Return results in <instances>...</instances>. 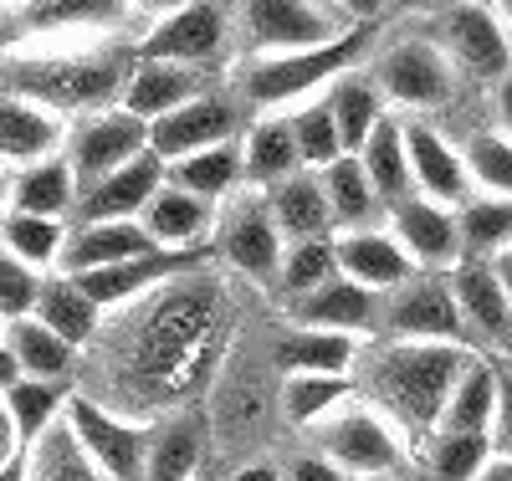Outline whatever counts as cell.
Wrapping results in <instances>:
<instances>
[{"label":"cell","mask_w":512,"mask_h":481,"mask_svg":"<svg viewBox=\"0 0 512 481\" xmlns=\"http://www.w3.org/2000/svg\"><path fill=\"white\" fill-rule=\"evenodd\" d=\"M200 98L195 67H169V62H139L123 82V113H134L139 123H154L164 113H175L180 103Z\"/></svg>","instance_id":"cell-25"},{"label":"cell","mask_w":512,"mask_h":481,"mask_svg":"<svg viewBox=\"0 0 512 481\" xmlns=\"http://www.w3.org/2000/svg\"><path fill=\"white\" fill-rule=\"evenodd\" d=\"M236 139V103L221 93H200L190 103H180L175 113H164L149 123V154L169 164H180L200 149H216Z\"/></svg>","instance_id":"cell-8"},{"label":"cell","mask_w":512,"mask_h":481,"mask_svg":"<svg viewBox=\"0 0 512 481\" xmlns=\"http://www.w3.org/2000/svg\"><path fill=\"white\" fill-rule=\"evenodd\" d=\"M338 251V272H344L349 282L369 287V292H395L415 277V261L400 251V241L390 231H344L333 241Z\"/></svg>","instance_id":"cell-20"},{"label":"cell","mask_w":512,"mask_h":481,"mask_svg":"<svg viewBox=\"0 0 512 481\" xmlns=\"http://www.w3.org/2000/svg\"><path fill=\"white\" fill-rule=\"evenodd\" d=\"M128 16V0H11L0 16V41L57 36V31H103Z\"/></svg>","instance_id":"cell-15"},{"label":"cell","mask_w":512,"mask_h":481,"mask_svg":"<svg viewBox=\"0 0 512 481\" xmlns=\"http://www.w3.org/2000/svg\"><path fill=\"white\" fill-rule=\"evenodd\" d=\"M390 236L400 241V251L415 261V267H431V272H451L461 261V231H456V215L451 205H436L425 195H400L390 205Z\"/></svg>","instance_id":"cell-14"},{"label":"cell","mask_w":512,"mask_h":481,"mask_svg":"<svg viewBox=\"0 0 512 481\" xmlns=\"http://www.w3.org/2000/svg\"><path fill=\"white\" fill-rule=\"evenodd\" d=\"M359 164L369 174V185L379 195V205H395L400 195H410V159H405V128L395 118H379V128L364 139Z\"/></svg>","instance_id":"cell-36"},{"label":"cell","mask_w":512,"mask_h":481,"mask_svg":"<svg viewBox=\"0 0 512 481\" xmlns=\"http://www.w3.org/2000/svg\"><path fill=\"white\" fill-rule=\"evenodd\" d=\"M221 246H226V261H231L236 272H246V277H256V282H277L287 236L277 231V221H272V210H267V205L246 200V205L231 210Z\"/></svg>","instance_id":"cell-21"},{"label":"cell","mask_w":512,"mask_h":481,"mask_svg":"<svg viewBox=\"0 0 512 481\" xmlns=\"http://www.w3.org/2000/svg\"><path fill=\"white\" fill-rule=\"evenodd\" d=\"M98 302L82 292L72 277H52V282H41V297H36V323H47L57 338H67L72 348L77 343H93V333H98Z\"/></svg>","instance_id":"cell-33"},{"label":"cell","mask_w":512,"mask_h":481,"mask_svg":"<svg viewBox=\"0 0 512 481\" xmlns=\"http://www.w3.org/2000/svg\"><path fill=\"white\" fill-rule=\"evenodd\" d=\"M241 164H246V180L251 185H282L292 180L297 169H303V159H297V139H292V123L287 118H267L256 123L246 144H241Z\"/></svg>","instance_id":"cell-35"},{"label":"cell","mask_w":512,"mask_h":481,"mask_svg":"<svg viewBox=\"0 0 512 481\" xmlns=\"http://www.w3.org/2000/svg\"><path fill=\"white\" fill-rule=\"evenodd\" d=\"M0 246H6L16 261H26L31 272H41V267H52V261L62 256L67 226L52 221V215H21V210H11L6 221H0Z\"/></svg>","instance_id":"cell-40"},{"label":"cell","mask_w":512,"mask_h":481,"mask_svg":"<svg viewBox=\"0 0 512 481\" xmlns=\"http://www.w3.org/2000/svg\"><path fill=\"white\" fill-rule=\"evenodd\" d=\"M62 149V118L16 93H0V164H36Z\"/></svg>","instance_id":"cell-24"},{"label":"cell","mask_w":512,"mask_h":481,"mask_svg":"<svg viewBox=\"0 0 512 481\" xmlns=\"http://www.w3.org/2000/svg\"><path fill=\"white\" fill-rule=\"evenodd\" d=\"M384 328L395 333V343H456L466 323L456 313V297L446 282L410 277L384 302Z\"/></svg>","instance_id":"cell-13"},{"label":"cell","mask_w":512,"mask_h":481,"mask_svg":"<svg viewBox=\"0 0 512 481\" xmlns=\"http://www.w3.org/2000/svg\"><path fill=\"white\" fill-rule=\"evenodd\" d=\"M441 41H446L451 67L477 82H502L512 72V41L502 21L487 6H477V0H461V6L441 16Z\"/></svg>","instance_id":"cell-9"},{"label":"cell","mask_w":512,"mask_h":481,"mask_svg":"<svg viewBox=\"0 0 512 481\" xmlns=\"http://www.w3.org/2000/svg\"><path fill=\"white\" fill-rule=\"evenodd\" d=\"M328 6H333L338 16H349V21H359V26H364V21H374L384 6H390V0H328Z\"/></svg>","instance_id":"cell-50"},{"label":"cell","mask_w":512,"mask_h":481,"mask_svg":"<svg viewBox=\"0 0 512 481\" xmlns=\"http://www.w3.org/2000/svg\"><path fill=\"white\" fill-rule=\"evenodd\" d=\"M231 481H287L282 471H272V466H241Z\"/></svg>","instance_id":"cell-57"},{"label":"cell","mask_w":512,"mask_h":481,"mask_svg":"<svg viewBox=\"0 0 512 481\" xmlns=\"http://www.w3.org/2000/svg\"><path fill=\"white\" fill-rule=\"evenodd\" d=\"M374 87L390 103H400V108H441L456 93V67H451V57L441 47L410 36V41H400V47H390L379 57Z\"/></svg>","instance_id":"cell-6"},{"label":"cell","mask_w":512,"mask_h":481,"mask_svg":"<svg viewBox=\"0 0 512 481\" xmlns=\"http://www.w3.org/2000/svg\"><path fill=\"white\" fill-rule=\"evenodd\" d=\"M477 354L466 343H390L369 364L364 384L379 395V405L390 410L410 430H436L441 410L451 400L456 379L466 374Z\"/></svg>","instance_id":"cell-1"},{"label":"cell","mask_w":512,"mask_h":481,"mask_svg":"<svg viewBox=\"0 0 512 481\" xmlns=\"http://www.w3.org/2000/svg\"><path fill=\"white\" fill-rule=\"evenodd\" d=\"M0 405H6V415H11V430H16V441L21 446H36L41 435H47L57 420H62V410H67V384L62 379H16L6 395H0Z\"/></svg>","instance_id":"cell-30"},{"label":"cell","mask_w":512,"mask_h":481,"mask_svg":"<svg viewBox=\"0 0 512 481\" xmlns=\"http://www.w3.org/2000/svg\"><path fill=\"white\" fill-rule=\"evenodd\" d=\"M241 31L256 52H308L338 41V11L318 6V0H241Z\"/></svg>","instance_id":"cell-5"},{"label":"cell","mask_w":512,"mask_h":481,"mask_svg":"<svg viewBox=\"0 0 512 481\" xmlns=\"http://www.w3.org/2000/svg\"><path fill=\"white\" fill-rule=\"evenodd\" d=\"M67 430L77 435V446L93 456V466L108 481H144L149 466V430L154 425H134V420H118L113 410H103L88 395H67L62 410Z\"/></svg>","instance_id":"cell-4"},{"label":"cell","mask_w":512,"mask_h":481,"mask_svg":"<svg viewBox=\"0 0 512 481\" xmlns=\"http://www.w3.org/2000/svg\"><path fill=\"white\" fill-rule=\"evenodd\" d=\"M134 11H149V16H169V11H180V6H190V0H128Z\"/></svg>","instance_id":"cell-54"},{"label":"cell","mask_w":512,"mask_h":481,"mask_svg":"<svg viewBox=\"0 0 512 481\" xmlns=\"http://www.w3.org/2000/svg\"><path fill=\"white\" fill-rule=\"evenodd\" d=\"M226 47V16L210 0L169 11L154 21V31L139 41V62H169V67H200Z\"/></svg>","instance_id":"cell-11"},{"label":"cell","mask_w":512,"mask_h":481,"mask_svg":"<svg viewBox=\"0 0 512 481\" xmlns=\"http://www.w3.org/2000/svg\"><path fill=\"white\" fill-rule=\"evenodd\" d=\"M139 221H144V231L154 236L159 251H200L205 231L216 226V205L164 180V190L144 205Z\"/></svg>","instance_id":"cell-23"},{"label":"cell","mask_w":512,"mask_h":481,"mask_svg":"<svg viewBox=\"0 0 512 481\" xmlns=\"http://www.w3.org/2000/svg\"><path fill=\"white\" fill-rule=\"evenodd\" d=\"M277 359L292 374H349L359 359V338L328 333V328H292L277 343Z\"/></svg>","instance_id":"cell-32"},{"label":"cell","mask_w":512,"mask_h":481,"mask_svg":"<svg viewBox=\"0 0 512 481\" xmlns=\"http://www.w3.org/2000/svg\"><path fill=\"white\" fill-rule=\"evenodd\" d=\"M195 481H210V476H195Z\"/></svg>","instance_id":"cell-61"},{"label":"cell","mask_w":512,"mask_h":481,"mask_svg":"<svg viewBox=\"0 0 512 481\" xmlns=\"http://www.w3.org/2000/svg\"><path fill=\"white\" fill-rule=\"evenodd\" d=\"M287 481H344V471H338L328 456H303V461H292Z\"/></svg>","instance_id":"cell-49"},{"label":"cell","mask_w":512,"mask_h":481,"mask_svg":"<svg viewBox=\"0 0 512 481\" xmlns=\"http://www.w3.org/2000/svg\"><path fill=\"white\" fill-rule=\"evenodd\" d=\"M461 256H477V261H492L497 251L512 246V200H466L461 205Z\"/></svg>","instance_id":"cell-41"},{"label":"cell","mask_w":512,"mask_h":481,"mask_svg":"<svg viewBox=\"0 0 512 481\" xmlns=\"http://www.w3.org/2000/svg\"><path fill=\"white\" fill-rule=\"evenodd\" d=\"M492 456H507L512 461V374H497V415H492Z\"/></svg>","instance_id":"cell-48"},{"label":"cell","mask_w":512,"mask_h":481,"mask_svg":"<svg viewBox=\"0 0 512 481\" xmlns=\"http://www.w3.org/2000/svg\"><path fill=\"white\" fill-rule=\"evenodd\" d=\"M200 456H205L200 420H190V415L159 420V425L149 430V466H144V481H195V476H200Z\"/></svg>","instance_id":"cell-29"},{"label":"cell","mask_w":512,"mask_h":481,"mask_svg":"<svg viewBox=\"0 0 512 481\" xmlns=\"http://www.w3.org/2000/svg\"><path fill=\"white\" fill-rule=\"evenodd\" d=\"M26 481H108L93 456L77 446V435L67 430V420H57L26 456Z\"/></svg>","instance_id":"cell-38"},{"label":"cell","mask_w":512,"mask_h":481,"mask_svg":"<svg viewBox=\"0 0 512 481\" xmlns=\"http://www.w3.org/2000/svg\"><path fill=\"white\" fill-rule=\"evenodd\" d=\"M123 62L118 57H16L6 67L0 93H16L47 113H103L123 98Z\"/></svg>","instance_id":"cell-2"},{"label":"cell","mask_w":512,"mask_h":481,"mask_svg":"<svg viewBox=\"0 0 512 481\" xmlns=\"http://www.w3.org/2000/svg\"><path fill=\"white\" fill-rule=\"evenodd\" d=\"M461 164L477 190H487L492 200H512V139L507 134H472Z\"/></svg>","instance_id":"cell-44"},{"label":"cell","mask_w":512,"mask_h":481,"mask_svg":"<svg viewBox=\"0 0 512 481\" xmlns=\"http://www.w3.org/2000/svg\"><path fill=\"white\" fill-rule=\"evenodd\" d=\"M200 267V251H149V256H134V261H118V267H103V272H82L72 277L82 292H88L98 308H113V302H128L169 277H185Z\"/></svg>","instance_id":"cell-18"},{"label":"cell","mask_w":512,"mask_h":481,"mask_svg":"<svg viewBox=\"0 0 512 481\" xmlns=\"http://www.w3.org/2000/svg\"><path fill=\"white\" fill-rule=\"evenodd\" d=\"M139 154H149V123H139L123 108L118 113H108V108L88 113L67 139V164L77 174V190L103 180V174H113V169H123V164H134Z\"/></svg>","instance_id":"cell-7"},{"label":"cell","mask_w":512,"mask_h":481,"mask_svg":"<svg viewBox=\"0 0 512 481\" xmlns=\"http://www.w3.org/2000/svg\"><path fill=\"white\" fill-rule=\"evenodd\" d=\"M492 415H497V369L472 359L466 374L456 379L451 400L441 410V425L436 430H456V435H487L492 430Z\"/></svg>","instance_id":"cell-34"},{"label":"cell","mask_w":512,"mask_h":481,"mask_svg":"<svg viewBox=\"0 0 512 481\" xmlns=\"http://www.w3.org/2000/svg\"><path fill=\"white\" fill-rule=\"evenodd\" d=\"M405 159H410V190L436 200V205H461L472 180H466L461 154L425 123H405Z\"/></svg>","instance_id":"cell-19"},{"label":"cell","mask_w":512,"mask_h":481,"mask_svg":"<svg viewBox=\"0 0 512 481\" xmlns=\"http://www.w3.org/2000/svg\"><path fill=\"white\" fill-rule=\"evenodd\" d=\"M11 205V174H6V164H0V210Z\"/></svg>","instance_id":"cell-59"},{"label":"cell","mask_w":512,"mask_h":481,"mask_svg":"<svg viewBox=\"0 0 512 481\" xmlns=\"http://www.w3.org/2000/svg\"><path fill=\"white\" fill-rule=\"evenodd\" d=\"M164 180H169V169H164V159H154V154H139L134 164H123V169H113V174H103V180H93V185H82L77 190V226H98V221H139L144 215V205L164 190Z\"/></svg>","instance_id":"cell-12"},{"label":"cell","mask_w":512,"mask_h":481,"mask_svg":"<svg viewBox=\"0 0 512 481\" xmlns=\"http://www.w3.org/2000/svg\"><path fill=\"white\" fill-rule=\"evenodd\" d=\"M267 210H272V221H277V231L287 241H318V236L333 231V210H328L323 180L318 174H303V169H297L292 180L272 185Z\"/></svg>","instance_id":"cell-26"},{"label":"cell","mask_w":512,"mask_h":481,"mask_svg":"<svg viewBox=\"0 0 512 481\" xmlns=\"http://www.w3.org/2000/svg\"><path fill=\"white\" fill-rule=\"evenodd\" d=\"M451 297H456V313L461 323H472L482 338H512V302L502 292V277L492 261L477 256H461L451 267Z\"/></svg>","instance_id":"cell-22"},{"label":"cell","mask_w":512,"mask_h":481,"mask_svg":"<svg viewBox=\"0 0 512 481\" xmlns=\"http://www.w3.org/2000/svg\"><path fill=\"white\" fill-rule=\"evenodd\" d=\"M11 205L21 215H52V221H62V215L77 205V174H72L67 154H52V159H36V164L16 169Z\"/></svg>","instance_id":"cell-27"},{"label":"cell","mask_w":512,"mask_h":481,"mask_svg":"<svg viewBox=\"0 0 512 481\" xmlns=\"http://www.w3.org/2000/svg\"><path fill=\"white\" fill-rule=\"evenodd\" d=\"M487 461H492V441H487V435L436 430V441H431V471H436V481H477Z\"/></svg>","instance_id":"cell-46"},{"label":"cell","mask_w":512,"mask_h":481,"mask_svg":"<svg viewBox=\"0 0 512 481\" xmlns=\"http://www.w3.org/2000/svg\"><path fill=\"white\" fill-rule=\"evenodd\" d=\"M477 481H512V461H507V456H492V461L482 466Z\"/></svg>","instance_id":"cell-55"},{"label":"cell","mask_w":512,"mask_h":481,"mask_svg":"<svg viewBox=\"0 0 512 481\" xmlns=\"http://www.w3.org/2000/svg\"><path fill=\"white\" fill-rule=\"evenodd\" d=\"M349 395H354L349 374H292L287 395H282V410H287L292 425H313V420L333 415Z\"/></svg>","instance_id":"cell-43"},{"label":"cell","mask_w":512,"mask_h":481,"mask_svg":"<svg viewBox=\"0 0 512 481\" xmlns=\"http://www.w3.org/2000/svg\"><path fill=\"white\" fill-rule=\"evenodd\" d=\"M318 180H323V195H328V210H333V226L338 231H369L374 210H379V195L369 185L359 154L333 159L328 169H318Z\"/></svg>","instance_id":"cell-31"},{"label":"cell","mask_w":512,"mask_h":481,"mask_svg":"<svg viewBox=\"0 0 512 481\" xmlns=\"http://www.w3.org/2000/svg\"><path fill=\"white\" fill-rule=\"evenodd\" d=\"M149 251H159V246L144 231V221H98V226L67 231L57 267H62V277H82V272H103V267H118V261L149 256Z\"/></svg>","instance_id":"cell-17"},{"label":"cell","mask_w":512,"mask_h":481,"mask_svg":"<svg viewBox=\"0 0 512 481\" xmlns=\"http://www.w3.org/2000/svg\"><path fill=\"white\" fill-rule=\"evenodd\" d=\"M287 123H292V139H297V159H303V169H328L333 159H344V139H338V123H333L328 103H303Z\"/></svg>","instance_id":"cell-45"},{"label":"cell","mask_w":512,"mask_h":481,"mask_svg":"<svg viewBox=\"0 0 512 481\" xmlns=\"http://www.w3.org/2000/svg\"><path fill=\"white\" fill-rule=\"evenodd\" d=\"M36 297H41V277L26 267V261H16L11 251H0V318L6 323L31 318Z\"/></svg>","instance_id":"cell-47"},{"label":"cell","mask_w":512,"mask_h":481,"mask_svg":"<svg viewBox=\"0 0 512 481\" xmlns=\"http://www.w3.org/2000/svg\"><path fill=\"white\" fill-rule=\"evenodd\" d=\"M16 379H26V374H21V364H16V354H11V343H0V395H6Z\"/></svg>","instance_id":"cell-52"},{"label":"cell","mask_w":512,"mask_h":481,"mask_svg":"<svg viewBox=\"0 0 512 481\" xmlns=\"http://www.w3.org/2000/svg\"><path fill=\"white\" fill-rule=\"evenodd\" d=\"M492 267H497V277H502V292H507V302H512V246L492 256Z\"/></svg>","instance_id":"cell-56"},{"label":"cell","mask_w":512,"mask_h":481,"mask_svg":"<svg viewBox=\"0 0 512 481\" xmlns=\"http://www.w3.org/2000/svg\"><path fill=\"white\" fill-rule=\"evenodd\" d=\"M369 47V31L349 26L328 47H308V52H277V57H256L246 67V98L256 108H277V103H297L313 87L344 77L354 67V57Z\"/></svg>","instance_id":"cell-3"},{"label":"cell","mask_w":512,"mask_h":481,"mask_svg":"<svg viewBox=\"0 0 512 481\" xmlns=\"http://www.w3.org/2000/svg\"><path fill=\"white\" fill-rule=\"evenodd\" d=\"M0 481H26V456H11L6 466H0Z\"/></svg>","instance_id":"cell-58"},{"label":"cell","mask_w":512,"mask_h":481,"mask_svg":"<svg viewBox=\"0 0 512 481\" xmlns=\"http://www.w3.org/2000/svg\"><path fill=\"white\" fill-rule=\"evenodd\" d=\"M292 318H297V328H328V333L359 338V333H369V328L384 323V302H379V292H369V287H359V282H349L344 272H338L318 292L297 297L292 302Z\"/></svg>","instance_id":"cell-16"},{"label":"cell","mask_w":512,"mask_h":481,"mask_svg":"<svg viewBox=\"0 0 512 481\" xmlns=\"http://www.w3.org/2000/svg\"><path fill=\"white\" fill-rule=\"evenodd\" d=\"M6 343H11L21 374H31V379H67V369H72V343L57 338L47 323H36V318H16Z\"/></svg>","instance_id":"cell-39"},{"label":"cell","mask_w":512,"mask_h":481,"mask_svg":"<svg viewBox=\"0 0 512 481\" xmlns=\"http://www.w3.org/2000/svg\"><path fill=\"white\" fill-rule=\"evenodd\" d=\"M333 277H338V251H333L328 236H318V241H287L277 287H282L292 302L308 297V292H318V287L333 282Z\"/></svg>","instance_id":"cell-42"},{"label":"cell","mask_w":512,"mask_h":481,"mask_svg":"<svg viewBox=\"0 0 512 481\" xmlns=\"http://www.w3.org/2000/svg\"><path fill=\"white\" fill-rule=\"evenodd\" d=\"M502 6H507V16H512V0H502Z\"/></svg>","instance_id":"cell-60"},{"label":"cell","mask_w":512,"mask_h":481,"mask_svg":"<svg viewBox=\"0 0 512 481\" xmlns=\"http://www.w3.org/2000/svg\"><path fill=\"white\" fill-rule=\"evenodd\" d=\"M16 430H11V415H6V405H0V466H6L11 456H16Z\"/></svg>","instance_id":"cell-53"},{"label":"cell","mask_w":512,"mask_h":481,"mask_svg":"<svg viewBox=\"0 0 512 481\" xmlns=\"http://www.w3.org/2000/svg\"><path fill=\"white\" fill-rule=\"evenodd\" d=\"M323 456L344 476H390L405 461L400 435L390 430V420L374 415V410H344V415H333L328 430H323Z\"/></svg>","instance_id":"cell-10"},{"label":"cell","mask_w":512,"mask_h":481,"mask_svg":"<svg viewBox=\"0 0 512 481\" xmlns=\"http://www.w3.org/2000/svg\"><path fill=\"white\" fill-rule=\"evenodd\" d=\"M328 113H333V123H338V139H344V154H359L364 149V139L379 128V118H384V93L369 82V77H354V72H344V77H333L328 82Z\"/></svg>","instance_id":"cell-28"},{"label":"cell","mask_w":512,"mask_h":481,"mask_svg":"<svg viewBox=\"0 0 512 481\" xmlns=\"http://www.w3.org/2000/svg\"><path fill=\"white\" fill-rule=\"evenodd\" d=\"M241 180H246V164H241V144L236 139L169 164V185H180V190H190V195H200L210 205H216L221 195H231Z\"/></svg>","instance_id":"cell-37"},{"label":"cell","mask_w":512,"mask_h":481,"mask_svg":"<svg viewBox=\"0 0 512 481\" xmlns=\"http://www.w3.org/2000/svg\"><path fill=\"white\" fill-rule=\"evenodd\" d=\"M497 123H502L497 134H507V139H512V72L497 82Z\"/></svg>","instance_id":"cell-51"}]
</instances>
